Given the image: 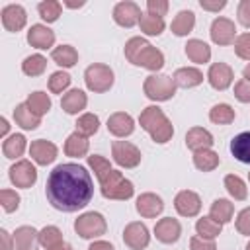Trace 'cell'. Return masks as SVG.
I'll use <instances>...</instances> for the list:
<instances>
[{"label": "cell", "mask_w": 250, "mask_h": 250, "mask_svg": "<svg viewBox=\"0 0 250 250\" xmlns=\"http://www.w3.org/2000/svg\"><path fill=\"white\" fill-rule=\"evenodd\" d=\"M45 193L49 203L64 213L84 209L94 195V182L90 172L74 162H64L53 168L47 178Z\"/></svg>", "instance_id": "1"}, {"label": "cell", "mask_w": 250, "mask_h": 250, "mask_svg": "<svg viewBox=\"0 0 250 250\" xmlns=\"http://www.w3.org/2000/svg\"><path fill=\"white\" fill-rule=\"evenodd\" d=\"M88 166L94 170L96 178L100 180V189L105 199L125 201V199L133 197V193H135L133 182L127 180L119 170H113L109 160H105L100 154H92V156H88Z\"/></svg>", "instance_id": "2"}, {"label": "cell", "mask_w": 250, "mask_h": 250, "mask_svg": "<svg viewBox=\"0 0 250 250\" xmlns=\"http://www.w3.org/2000/svg\"><path fill=\"white\" fill-rule=\"evenodd\" d=\"M125 57L131 64L148 70H160L164 66V55L143 37H131L125 43Z\"/></svg>", "instance_id": "3"}, {"label": "cell", "mask_w": 250, "mask_h": 250, "mask_svg": "<svg viewBox=\"0 0 250 250\" xmlns=\"http://www.w3.org/2000/svg\"><path fill=\"white\" fill-rule=\"evenodd\" d=\"M139 123L141 127L150 135V139L158 145H164L172 139L174 135V127L170 123V119L166 117V113L158 107V105H148L141 111L139 115Z\"/></svg>", "instance_id": "4"}, {"label": "cell", "mask_w": 250, "mask_h": 250, "mask_svg": "<svg viewBox=\"0 0 250 250\" xmlns=\"http://www.w3.org/2000/svg\"><path fill=\"white\" fill-rule=\"evenodd\" d=\"M143 90L148 100L166 102L176 94V84H174V78L168 74H150L145 78Z\"/></svg>", "instance_id": "5"}, {"label": "cell", "mask_w": 250, "mask_h": 250, "mask_svg": "<svg viewBox=\"0 0 250 250\" xmlns=\"http://www.w3.org/2000/svg\"><path fill=\"white\" fill-rule=\"evenodd\" d=\"M84 82L90 92H96V94L107 92L113 86V70L107 64L94 62L84 70Z\"/></svg>", "instance_id": "6"}, {"label": "cell", "mask_w": 250, "mask_h": 250, "mask_svg": "<svg viewBox=\"0 0 250 250\" xmlns=\"http://www.w3.org/2000/svg\"><path fill=\"white\" fill-rule=\"evenodd\" d=\"M105 229H107V223H105L104 215L102 213H96V211L82 213L74 221V230L82 238H98V236L105 234Z\"/></svg>", "instance_id": "7"}, {"label": "cell", "mask_w": 250, "mask_h": 250, "mask_svg": "<svg viewBox=\"0 0 250 250\" xmlns=\"http://www.w3.org/2000/svg\"><path fill=\"white\" fill-rule=\"evenodd\" d=\"M111 156L121 168H135L141 162V150L129 141H113Z\"/></svg>", "instance_id": "8"}, {"label": "cell", "mask_w": 250, "mask_h": 250, "mask_svg": "<svg viewBox=\"0 0 250 250\" xmlns=\"http://www.w3.org/2000/svg\"><path fill=\"white\" fill-rule=\"evenodd\" d=\"M10 182L16 188H31L37 182V170L29 160H18L12 168H10Z\"/></svg>", "instance_id": "9"}, {"label": "cell", "mask_w": 250, "mask_h": 250, "mask_svg": "<svg viewBox=\"0 0 250 250\" xmlns=\"http://www.w3.org/2000/svg\"><path fill=\"white\" fill-rule=\"evenodd\" d=\"M123 242L131 250H143V248H146L148 242H150V234H148L146 225H143L139 221L129 223L125 227V230H123Z\"/></svg>", "instance_id": "10"}, {"label": "cell", "mask_w": 250, "mask_h": 250, "mask_svg": "<svg viewBox=\"0 0 250 250\" xmlns=\"http://www.w3.org/2000/svg\"><path fill=\"white\" fill-rule=\"evenodd\" d=\"M141 16H143L141 14V8L135 2H129V0L117 2L115 8H113V20L121 27H133L135 23H139Z\"/></svg>", "instance_id": "11"}, {"label": "cell", "mask_w": 250, "mask_h": 250, "mask_svg": "<svg viewBox=\"0 0 250 250\" xmlns=\"http://www.w3.org/2000/svg\"><path fill=\"white\" fill-rule=\"evenodd\" d=\"M174 207L182 217H195L201 211V199L191 189H182L174 197Z\"/></svg>", "instance_id": "12"}, {"label": "cell", "mask_w": 250, "mask_h": 250, "mask_svg": "<svg viewBox=\"0 0 250 250\" xmlns=\"http://www.w3.org/2000/svg\"><path fill=\"white\" fill-rule=\"evenodd\" d=\"M2 25L6 27V31L18 33L20 29H23L25 21H27V14L23 10V6L20 4H8L2 8Z\"/></svg>", "instance_id": "13"}, {"label": "cell", "mask_w": 250, "mask_h": 250, "mask_svg": "<svg viewBox=\"0 0 250 250\" xmlns=\"http://www.w3.org/2000/svg\"><path fill=\"white\" fill-rule=\"evenodd\" d=\"M211 39L217 45H232L236 37V27L229 18H217L211 23Z\"/></svg>", "instance_id": "14"}, {"label": "cell", "mask_w": 250, "mask_h": 250, "mask_svg": "<svg viewBox=\"0 0 250 250\" xmlns=\"http://www.w3.org/2000/svg\"><path fill=\"white\" fill-rule=\"evenodd\" d=\"M234 72L227 62H213L207 72V80L215 90H227L232 84Z\"/></svg>", "instance_id": "15"}, {"label": "cell", "mask_w": 250, "mask_h": 250, "mask_svg": "<svg viewBox=\"0 0 250 250\" xmlns=\"http://www.w3.org/2000/svg\"><path fill=\"white\" fill-rule=\"evenodd\" d=\"M57 145H53L51 141H45V139H37L29 145V154L31 158L39 164V166H47L51 164L55 158H57Z\"/></svg>", "instance_id": "16"}, {"label": "cell", "mask_w": 250, "mask_h": 250, "mask_svg": "<svg viewBox=\"0 0 250 250\" xmlns=\"http://www.w3.org/2000/svg\"><path fill=\"white\" fill-rule=\"evenodd\" d=\"M154 234L160 242L164 244H172L180 238L182 234V225L178 223V219H172V217H164L160 219L156 225H154Z\"/></svg>", "instance_id": "17"}, {"label": "cell", "mask_w": 250, "mask_h": 250, "mask_svg": "<svg viewBox=\"0 0 250 250\" xmlns=\"http://www.w3.org/2000/svg\"><path fill=\"white\" fill-rule=\"evenodd\" d=\"M135 207H137V213H139L141 217L152 219V217H156V215H160V213H162L164 203H162V199H160L156 193L146 191V193H141V195L137 197Z\"/></svg>", "instance_id": "18"}, {"label": "cell", "mask_w": 250, "mask_h": 250, "mask_svg": "<svg viewBox=\"0 0 250 250\" xmlns=\"http://www.w3.org/2000/svg\"><path fill=\"white\" fill-rule=\"evenodd\" d=\"M107 131L113 135V137H129L133 131H135V121L129 113L125 111H117V113H111L109 119H107Z\"/></svg>", "instance_id": "19"}, {"label": "cell", "mask_w": 250, "mask_h": 250, "mask_svg": "<svg viewBox=\"0 0 250 250\" xmlns=\"http://www.w3.org/2000/svg\"><path fill=\"white\" fill-rule=\"evenodd\" d=\"M14 250H39V232L29 227H18L14 232Z\"/></svg>", "instance_id": "20"}, {"label": "cell", "mask_w": 250, "mask_h": 250, "mask_svg": "<svg viewBox=\"0 0 250 250\" xmlns=\"http://www.w3.org/2000/svg\"><path fill=\"white\" fill-rule=\"evenodd\" d=\"M27 43L35 49H49L55 43V33L43 23H35L27 31Z\"/></svg>", "instance_id": "21"}, {"label": "cell", "mask_w": 250, "mask_h": 250, "mask_svg": "<svg viewBox=\"0 0 250 250\" xmlns=\"http://www.w3.org/2000/svg\"><path fill=\"white\" fill-rule=\"evenodd\" d=\"M213 135L203 129V127H191L188 133H186V145L189 150L197 152V150H205V148H211L213 145Z\"/></svg>", "instance_id": "22"}, {"label": "cell", "mask_w": 250, "mask_h": 250, "mask_svg": "<svg viewBox=\"0 0 250 250\" xmlns=\"http://www.w3.org/2000/svg\"><path fill=\"white\" fill-rule=\"evenodd\" d=\"M172 78L176 88H193L203 82V72L193 66H184V68H178Z\"/></svg>", "instance_id": "23"}, {"label": "cell", "mask_w": 250, "mask_h": 250, "mask_svg": "<svg viewBox=\"0 0 250 250\" xmlns=\"http://www.w3.org/2000/svg\"><path fill=\"white\" fill-rule=\"evenodd\" d=\"M86 104H88V98H86V94H84L82 90H78V88L68 90V92L62 96V100H61V107H62L68 115H76L78 111H82V109L86 107Z\"/></svg>", "instance_id": "24"}, {"label": "cell", "mask_w": 250, "mask_h": 250, "mask_svg": "<svg viewBox=\"0 0 250 250\" xmlns=\"http://www.w3.org/2000/svg\"><path fill=\"white\" fill-rule=\"evenodd\" d=\"M186 55L191 62L203 64V62H209L211 59V47L201 39H189L186 43Z\"/></svg>", "instance_id": "25"}, {"label": "cell", "mask_w": 250, "mask_h": 250, "mask_svg": "<svg viewBox=\"0 0 250 250\" xmlns=\"http://www.w3.org/2000/svg\"><path fill=\"white\" fill-rule=\"evenodd\" d=\"M14 119H16V123H18L21 129H25V131H33V129H37V127L41 125V117L35 115V113L27 107V104H18V105H16V109H14Z\"/></svg>", "instance_id": "26"}, {"label": "cell", "mask_w": 250, "mask_h": 250, "mask_svg": "<svg viewBox=\"0 0 250 250\" xmlns=\"http://www.w3.org/2000/svg\"><path fill=\"white\" fill-rule=\"evenodd\" d=\"M90 148V143H88V137H84L82 133L74 131L72 135H68V139L64 141V154L66 156H72V158H80L88 152Z\"/></svg>", "instance_id": "27"}, {"label": "cell", "mask_w": 250, "mask_h": 250, "mask_svg": "<svg viewBox=\"0 0 250 250\" xmlns=\"http://www.w3.org/2000/svg\"><path fill=\"white\" fill-rule=\"evenodd\" d=\"M172 33L178 37H184L188 33H191V29L195 27V14L191 10H182L178 12V16L172 20Z\"/></svg>", "instance_id": "28"}, {"label": "cell", "mask_w": 250, "mask_h": 250, "mask_svg": "<svg viewBox=\"0 0 250 250\" xmlns=\"http://www.w3.org/2000/svg\"><path fill=\"white\" fill-rule=\"evenodd\" d=\"M230 152L236 160L250 164V131H244L230 141Z\"/></svg>", "instance_id": "29"}, {"label": "cell", "mask_w": 250, "mask_h": 250, "mask_svg": "<svg viewBox=\"0 0 250 250\" xmlns=\"http://www.w3.org/2000/svg\"><path fill=\"white\" fill-rule=\"evenodd\" d=\"M51 59H53L59 66L70 68V66H74V64L78 62V53H76V49H74L72 45H59V47H55V49L51 51Z\"/></svg>", "instance_id": "30"}, {"label": "cell", "mask_w": 250, "mask_h": 250, "mask_svg": "<svg viewBox=\"0 0 250 250\" xmlns=\"http://www.w3.org/2000/svg\"><path fill=\"white\" fill-rule=\"evenodd\" d=\"M219 162H221L219 154H217L215 150H211V148L193 152V164H195V168L201 170V172H211V170H215V168L219 166Z\"/></svg>", "instance_id": "31"}, {"label": "cell", "mask_w": 250, "mask_h": 250, "mask_svg": "<svg viewBox=\"0 0 250 250\" xmlns=\"http://www.w3.org/2000/svg\"><path fill=\"white\" fill-rule=\"evenodd\" d=\"M234 215V205L229 201V199H215L211 203V209H209V217H213L217 223L225 225L232 219Z\"/></svg>", "instance_id": "32"}, {"label": "cell", "mask_w": 250, "mask_h": 250, "mask_svg": "<svg viewBox=\"0 0 250 250\" xmlns=\"http://www.w3.org/2000/svg\"><path fill=\"white\" fill-rule=\"evenodd\" d=\"M25 146H27L25 137L20 135V133H16V135H10V137L2 143V152H4L6 158H18V156L23 154Z\"/></svg>", "instance_id": "33"}, {"label": "cell", "mask_w": 250, "mask_h": 250, "mask_svg": "<svg viewBox=\"0 0 250 250\" xmlns=\"http://www.w3.org/2000/svg\"><path fill=\"white\" fill-rule=\"evenodd\" d=\"M139 25H141V31L145 35H160L164 31V27H166L164 18L152 16V14H143L141 20H139Z\"/></svg>", "instance_id": "34"}, {"label": "cell", "mask_w": 250, "mask_h": 250, "mask_svg": "<svg viewBox=\"0 0 250 250\" xmlns=\"http://www.w3.org/2000/svg\"><path fill=\"white\" fill-rule=\"evenodd\" d=\"M195 230H197V234H199L201 238H211V240H213L215 236L221 234L223 225L217 223L213 217H201V219H197V223H195Z\"/></svg>", "instance_id": "35"}, {"label": "cell", "mask_w": 250, "mask_h": 250, "mask_svg": "<svg viewBox=\"0 0 250 250\" xmlns=\"http://www.w3.org/2000/svg\"><path fill=\"white\" fill-rule=\"evenodd\" d=\"M27 107L35 113V115H45L49 109H51V98L45 94V92H31L27 96Z\"/></svg>", "instance_id": "36"}, {"label": "cell", "mask_w": 250, "mask_h": 250, "mask_svg": "<svg viewBox=\"0 0 250 250\" xmlns=\"http://www.w3.org/2000/svg\"><path fill=\"white\" fill-rule=\"evenodd\" d=\"M234 117H236V113L229 104H217L209 111V119L217 125H229L234 121Z\"/></svg>", "instance_id": "37"}, {"label": "cell", "mask_w": 250, "mask_h": 250, "mask_svg": "<svg viewBox=\"0 0 250 250\" xmlns=\"http://www.w3.org/2000/svg\"><path fill=\"white\" fill-rule=\"evenodd\" d=\"M225 188H227V191H229L236 201H242V199H246V195H248V189H246L244 180H242L240 176H236V174L225 176Z\"/></svg>", "instance_id": "38"}, {"label": "cell", "mask_w": 250, "mask_h": 250, "mask_svg": "<svg viewBox=\"0 0 250 250\" xmlns=\"http://www.w3.org/2000/svg\"><path fill=\"white\" fill-rule=\"evenodd\" d=\"M45 68H47V59L43 55H31L21 62V70L27 76H39L45 72Z\"/></svg>", "instance_id": "39"}, {"label": "cell", "mask_w": 250, "mask_h": 250, "mask_svg": "<svg viewBox=\"0 0 250 250\" xmlns=\"http://www.w3.org/2000/svg\"><path fill=\"white\" fill-rule=\"evenodd\" d=\"M61 10H62V4L57 2V0H45V2H39V4H37V12H39V16H41L47 23L57 21L59 16H61Z\"/></svg>", "instance_id": "40"}, {"label": "cell", "mask_w": 250, "mask_h": 250, "mask_svg": "<svg viewBox=\"0 0 250 250\" xmlns=\"http://www.w3.org/2000/svg\"><path fill=\"white\" fill-rule=\"evenodd\" d=\"M98 129H100V119H98V115H94V113H84V115H80L78 121H76V131L82 133L84 137L96 135Z\"/></svg>", "instance_id": "41"}, {"label": "cell", "mask_w": 250, "mask_h": 250, "mask_svg": "<svg viewBox=\"0 0 250 250\" xmlns=\"http://www.w3.org/2000/svg\"><path fill=\"white\" fill-rule=\"evenodd\" d=\"M59 242H62V234H61V230H59L57 227L49 225V227H45V229L39 230V244H41L45 250L57 246Z\"/></svg>", "instance_id": "42"}, {"label": "cell", "mask_w": 250, "mask_h": 250, "mask_svg": "<svg viewBox=\"0 0 250 250\" xmlns=\"http://www.w3.org/2000/svg\"><path fill=\"white\" fill-rule=\"evenodd\" d=\"M68 86H70V74H66L62 70H57V72L51 74V78H49V90L53 94H61Z\"/></svg>", "instance_id": "43"}, {"label": "cell", "mask_w": 250, "mask_h": 250, "mask_svg": "<svg viewBox=\"0 0 250 250\" xmlns=\"http://www.w3.org/2000/svg\"><path fill=\"white\" fill-rule=\"evenodd\" d=\"M0 203L6 213H14L20 207V195L14 189H2L0 191Z\"/></svg>", "instance_id": "44"}, {"label": "cell", "mask_w": 250, "mask_h": 250, "mask_svg": "<svg viewBox=\"0 0 250 250\" xmlns=\"http://www.w3.org/2000/svg\"><path fill=\"white\" fill-rule=\"evenodd\" d=\"M234 53H236V57H240L244 61H250V33H242V35L236 37Z\"/></svg>", "instance_id": "45"}, {"label": "cell", "mask_w": 250, "mask_h": 250, "mask_svg": "<svg viewBox=\"0 0 250 250\" xmlns=\"http://www.w3.org/2000/svg\"><path fill=\"white\" fill-rule=\"evenodd\" d=\"M236 230L244 236H250V207L242 209L236 217Z\"/></svg>", "instance_id": "46"}, {"label": "cell", "mask_w": 250, "mask_h": 250, "mask_svg": "<svg viewBox=\"0 0 250 250\" xmlns=\"http://www.w3.org/2000/svg\"><path fill=\"white\" fill-rule=\"evenodd\" d=\"M234 98L242 104H250V82H246L244 78L238 80L234 84Z\"/></svg>", "instance_id": "47"}, {"label": "cell", "mask_w": 250, "mask_h": 250, "mask_svg": "<svg viewBox=\"0 0 250 250\" xmlns=\"http://www.w3.org/2000/svg\"><path fill=\"white\" fill-rule=\"evenodd\" d=\"M191 250H217V244L211 238H201V236H191L189 240Z\"/></svg>", "instance_id": "48"}, {"label": "cell", "mask_w": 250, "mask_h": 250, "mask_svg": "<svg viewBox=\"0 0 250 250\" xmlns=\"http://www.w3.org/2000/svg\"><path fill=\"white\" fill-rule=\"evenodd\" d=\"M146 8H148V14L162 18L168 12V0H148L146 2Z\"/></svg>", "instance_id": "49"}, {"label": "cell", "mask_w": 250, "mask_h": 250, "mask_svg": "<svg viewBox=\"0 0 250 250\" xmlns=\"http://www.w3.org/2000/svg\"><path fill=\"white\" fill-rule=\"evenodd\" d=\"M236 16H238V21H240L244 27H250V0H242V2L238 4Z\"/></svg>", "instance_id": "50"}, {"label": "cell", "mask_w": 250, "mask_h": 250, "mask_svg": "<svg viewBox=\"0 0 250 250\" xmlns=\"http://www.w3.org/2000/svg\"><path fill=\"white\" fill-rule=\"evenodd\" d=\"M199 6L207 12H219L227 6V2L225 0H199Z\"/></svg>", "instance_id": "51"}, {"label": "cell", "mask_w": 250, "mask_h": 250, "mask_svg": "<svg viewBox=\"0 0 250 250\" xmlns=\"http://www.w3.org/2000/svg\"><path fill=\"white\" fill-rule=\"evenodd\" d=\"M0 240H2V250H14V236H10L6 229L0 230Z\"/></svg>", "instance_id": "52"}, {"label": "cell", "mask_w": 250, "mask_h": 250, "mask_svg": "<svg viewBox=\"0 0 250 250\" xmlns=\"http://www.w3.org/2000/svg\"><path fill=\"white\" fill-rule=\"evenodd\" d=\"M88 250H115V248L109 242H105V240H96V242H92L88 246Z\"/></svg>", "instance_id": "53"}, {"label": "cell", "mask_w": 250, "mask_h": 250, "mask_svg": "<svg viewBox=\"0 0 250 250\" xmlns=\"http://www.w3.org/2000/svg\"><path fill=\"white\" fill-rule=\"evenodd\" d=\"M8 129H10V125H8V121H6V117H2V119H0V135H2V137H6V133H8Z\"/></svg>", "instance_id": "54"}, {"label": "cell", "mask_w": 250, "mask_h": 250, "mask_svg": "<svg viewBox=\"0 0 250 250\" xmlns=\"http://www.w3.org/2000/svg\"><path fill=\"white\" fill-rule=\"evenodd\" d=\"M49 250H72V246H70L68 242L62 240V242H59L57 246H53V248H49Z\"/></svg>", "instance_id": "55"}, {"label": "cell", "mask_w": 250, "mask_h": 250, "mask_svg": "<svg viewBox=\"0 0 250 250\" xmlns=\"http://www.w3.org/2000/svg\"><path fill=\"white\" fill-rule=\"evenodd\" d=\"M242 76H244V80H246V82H250V64H246V66H244Z\"/></svg>", "instance_id": "56"}, {"label": "cell", "mask_w": 250, "mask_h": 250, "mask_svg": "<svg viewBox=\"0 0 250 250\" xmlns=\"http://www.w3.org/2000/svg\"><path fill=\"white\" fill-rule=\"evenodd\" d=\"M64 6H68V8H80V6H84V2H64Z\"/></svg>", "instance_id": "57"}, {"label": "cell", "mask_w": 250, "mask_h": 250, "mask_svg": "<svg viewBox=\"0 0 250 250\" xmlns=\"http://www.w3.org/2000/svg\"><path fill=\"white\" fill-rule=\"evenodd\" d=\"M246 250H250V242H248V244H246Z\"/></svg>", "instance_id": "58"}, {"label": "cell", "mask_w": 250, "mask_h": 250, "mask_svg": "<svg viewBox=\"0 0 250 250\" xmlns=\"http://www.w3.org/2000/svg\"><path fill=\"white\" fill-rule=\"evenodd\" d=\"M248 180H250V172H248Z\"/></svg>", "instance_id": "59"}]
</instances>
